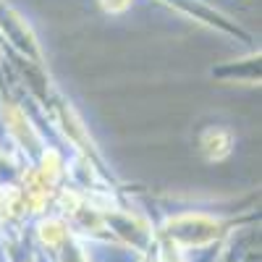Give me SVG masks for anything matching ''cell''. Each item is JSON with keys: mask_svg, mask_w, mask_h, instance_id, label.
<instances>
[{"mask_svg": "<svg viewBox=\"0 0 262 262\" xmlns=\"http://www.w3.org/2000/svg\"><path fill=\"white\" fill-rule=\"evenodd\" d=\"M102 6H105V11L116 13V11H123L128 6V0H102Z\"/></svg>", "mask_w": 262, "mask_h": 262, "instance_id": "1", "label": "cell"}]
</instances>
